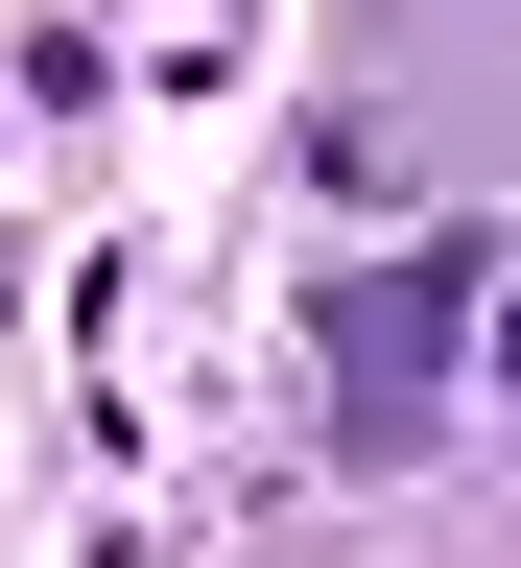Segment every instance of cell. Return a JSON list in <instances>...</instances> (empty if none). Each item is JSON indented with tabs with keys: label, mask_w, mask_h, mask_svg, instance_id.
<instances>
[{
	"label": "cell",
	"mask_w": 521,
	"mask_h": 568,
	"mask_svg": "<svg viewBox=\"0 0 521 568\" xmlns=\"http://www.w3.org/2000/svg\"><path fill=\"white\" fill-rule=\"evenodd\" d=\"M474 237H403V261H355L332 284V450H427V403H451V355H474Z\"/></svg>",
	"instance_id": "1"
}]
</instances>
